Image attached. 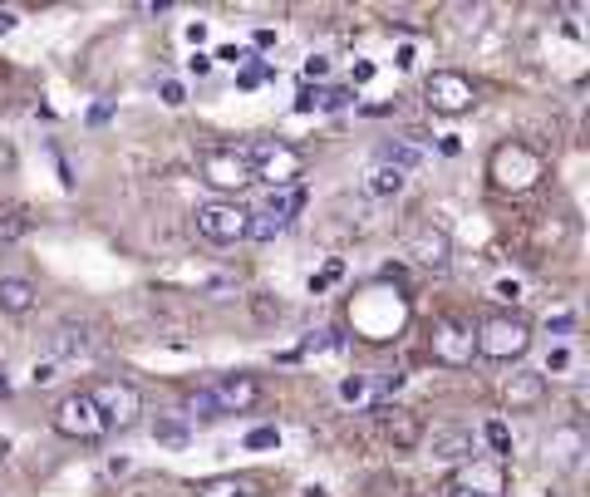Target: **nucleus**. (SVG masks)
<instances>
[{"label": "nucleus", "mask_w": 590, "mask_h": 497, "mask_svg": "<svg viewBox=\"0 0 590 497\" xmlns=\"http://www.w3.org/2000/svg\"><path fill=\"white\" fill-rule=\"evenodd\" d=\"M40 301V291L25 276H0V311L5 315H30Z\"/></svg>", "instance_id": "nucleus-17"}, {"label": "nucleus", "mask_w": 590, "mask_h": 497, "mask_svg": "<svg viewBox=\"0 0 590 497\" xmlns=\"http://www.w3.org/2000/svg\"><path fill=\"white\" fill-rule=\"evenodd\" d=\"M276 443H281V434H276L271 424H261V429L246 434V448H276Z\"/></svg>", "instance_id": "nucleus-29"}, {"label": "nucleus", "mask_w": 590, "mask_h": 497, "mask_svg": "<svg viewBox=\"0 0 590 497\" xmlns=\"http://www.w3.org/2000/svg\"><path fill=\"white\" fill-rule=\"evenodd\" d=\"M340 399H345V404H359V399H369V379H359V374L340 379Z\"/></svg>", "instance_id": "nucleus-26"}, {"label": "nucleus", "mask_w": 590, "mask_h": 497, "mask_svg": "<svg viewBox=\"0 0 590 497\" xmlns=\"http://www.w3.org/2000/svg\"><path fill=\"white\" fill-rule=\"evenodd\" d=\"M502 404L507 409H541L546 404V374L541 370H517L502 379Z\"/></svg>", "instance_id": "nucleus-15"}, {"label": "nucleus", "mask_w": 590, "mask_h": 497, "mask_svg": "<svg viewBox=\"0 0 590 497\" xmlns=\"http://www.w3.org/2000/svg\"><path fill=\"white\" fill-rule=\"evenodd\" d=\"M487 178H492V187L497 192H531V187H541V178H546V158L531 148V143H522V138H507V143H497L492 148V158H487Z\"/></svg>", "instance_id": "nucleus-1"}, {"label": "nucleus", "mask_w": 590, "mask_h": 497, "mask_svg": "<svg viewBox=\"0 0 590 497\" xmlns=\"http://www.w3.org/2000/svg\"><path fill=\"white\" fill-rule=\"evenodd\" d=\"M197 178L212 192H241V187L256 183L246 158H241V148H202L197 153Z\"/></svg>", "instance_id": "nucleus-6"}, {"label": "nucleus", "mask_w": 590, "mask_h": 497, "mask_svg": "<svg viewBox=\"0 0 590 497\" xmlns=\"http://www.w3.org/2000/svg\"><path fill=\"white\" fill-rule=\"evenodd\" d=\"M453 483H458V488H472V493H482V497L507 493V473H502V463H472V468H463Z\"/></svg>", "instance_id": "nucleus-16"}, {"label": "nucleus", "mask_w": 590, "mask_h": 497, "mask_svg": "<svg viewBox=\"0 0 590 497\" xmlns=\"http://www.w3.org/2000/svg\"><path fill=\"white\" fill-rule=\"evenodd\" d=\"M320 94H325V89H310V84H305V89H300V99H295V114H310V109H320Z\"/></svg>", "instance_id": "nucleus-31"}, {"label": "nucleus", "mask_w": 590, "mask_h": 497, "mask_svg": "<svg viewBox=\"0 0 590 497\" xmlns=\"http://www.w3.org/2000/svg\"><path fill=\"white\" fill-rule=\"evenodd\" d=\"M241 158H246V168H251L256 183H271V187H295L300 173H305L300 148H291L286 138H251L241 148Z\"/></svg>", "instance_id": "nucleus-2"}, {"label": "nucleus", "mask_w": 590, "mask_h": 497, "mask_svg": "<svg viewBox=\"0 0 590 497\" xmlns=\"http://www.w3.org/2000/svg\"><path fill=\"white\" fill-rule=\"evenodd\" d=\"M374 414L384 419V438H389L399 453H413V448L423 443V419H418L413 409H399V404H379Z\"/></svg>", "instance_id": "nucleus-13"}, {"label": "nucleus", "mask_w": 590, "mask_h": 497, "mask_svg": "<svg viewBox=\"0 0 590 497\" xmlns=\"http://www.w3.org/2000/svg\"><path fill=\"white\" fill-rule=\"evenodd\" d=\"M202 497H246V493H241V483H232V478H217V483L202 488Z\"/></svg>", "instance_id": "nucleus-30"}, {"label": "nucleus", "mask_w": 590, "mask_h": 497, "mask_svg": "<svg viewBox=\"0 0 590 497\" xmlns=\"http://www.w3.org/2000/svg\"><path fill=\"white\" fill-rule=\"evenodd\" d=\"M89 399H94V409L104 414L109 429H133L138 414H143V394H138L128 379H99V384L89 389Z\"/></svg>", "instance_id": "nucleus-7"}, {"label": "nucleus", "mask_w": 590, "mask_h": 497, "mask_svg": "<svg viewBox=\"0 0 590 497\" xmlns=\"http://www.w3.org/2000/svg\"><path fill=\"white\" fill-rule=\"evenodd\" d=\"M0 394H10V379H5V370H0Z\"/></svg>", "instance_id": "nucleus-45"}, {"label": "nucleus", "mask_w": 590, "mask_h": 497, "mask_svg": "<svg viewBox=\"0 0 590 497\" xmlns=\"http://www.w3.org/2000/svg\"><path fill=\"white\" fill-rule=\"evenodd\" d=\"M15 25H20V15H15V10H0V35H10Z\"/></svg>", "instance_id": "nucleus-41"}, {"label": "nucleus", "mask_w": 590, "mask_h": 497, "mask_svg": "<svg viewBox=\"0 0 590 497\" xmlns=\"http://www.w3.org/2000/svg\"><path fill=\"white\" fill-rule=\"evenodd\" d=\"M497 296H502V301H517L522 286H517V281H497Z\"/></svg>", "instance_id": "nucleus-38"}, {"label": "nucleus", "mask_w": 590, "mask_h": 497, "mask_svg": "<svg viewBox=\"0 0 590 497\" xmlns=\"http://www.w3.org/2000/svg\"><path fill=\"white\" fill-rule=\"evenodd\" d=\"M153 438H158V443H168V448H182V443L192 438V429H187L182 419H158V424H153Z\"/></svg>", "instance_id": "nucleus-25"}, {"label": "nucleus", "mask_w": 590, "mask_h": 497, "mask_svg": "<svg viewBox=\"0 0 590 497\" xmlns=\"http://www.w3.org/2000/svg\"><path fill=\"white\" fill-rule=\"evenodd\" d=\"M379 163H389V168H399V173L409 178L413 168L423 163V148H413V143H384V148H379Z\"/></svg>", "instance_id": "nucleus-21"}, {"label": "nucleus", "mask_w": 590, "mask_h": 497, "mask_svg": "<svg viewBox=\"0 0 590 497\" xmlns=\"http://www.w3.org/2000/svg\"><path fill=\"white\" fill-rule=\"evenodd\" d=\"M300 207H305V187H300V183H295V187H271V197L261 202V212H266L271 222H281V227L291 222Z\"/></svg>", "instance_id": "nucleus-18"}, {"label": "nucleus", "mask_w": 590, "mask_h": 497, "mask_svg": "<svg viewBox=\"0 0 590 497\" xmlns=\"http://www.w3.org/2000/svg\"><path fill=\"white\" fill-rule=\"evenodd\" d=\"M566 365H571V350H566V345H556V350L546 355V370H541V374H551V370L561 374V370H566Z\"/></svg>", "instance_id": "nucleus-32"}, {"label": "nucleus", "mask_w": 590, "mask_h": 497, "mask_svg": "<svg viewBox=\"0 0 590 497\" xmlns=\"http://www.w3.org/2000/svg\"><path fill=\"white\" fill-rule=\"evenodd\" d=\"M300 497H325V488H305V493Z\"/></svg>", "instance_id": "nucleus-44"}, {"label": "nucleus", "mask_w": 590, "mask_h": 497, "mask_svg": "<svg viewBox=\"0 0 590 497\" xmlns=\"http://www.w3.org/2000/svg\"><path fill=\"white\" fill-rule=\"evenodd\" d=\"M409 256L423 271H448L453 266V237L443 227H418L409 237Z\"/></svg>", "instance_id": "nucleus-12"}, {"label": "nucleus", "mask_w": 590, "mask_h": 497, "mask_svg": "<svg viewBox=\"0 0 590 497\" xmlns=\"http://www.w3.org/2000/svg\"><path fill=\"white\" fill-rule=\"evenodd\" d=\"M261 394H266V389H261L256 374H227V379L212 384V399H217L222 414H246V409H256Z\"/></svg>", "instance_id": "nucleus-11"}, {"label": "nucleus", "mask_w": 590, "mask_h": 497, "mask_svg": "<svg viewBox=\"0 0 590 497\" xmlns=\"http://www.w3.org/2000/svg\"><path fill=\"white\" fill-rule=\"evenodd\" d=\"M448 497H482V493H472V488H458V483H453V488H448Z\"/></svg>", "instance_id": "nucleus-43"}, {"label": "nucleus", "mask_w": 590, "mask_h": 497, "mask_svg": "<svg viewBox=\"0 0 590 497\" xmlns=\"http://www.w3.org/2000/svg\"><path fill=\"white\" fill-rule=\"evenodd\" d=\"M94 350H99V340H94V325H84V320H59L55 335H50V355L55 360H84Z\"/></svg>", "instance_id": "nucleus-14"}, {"label": "nucleus", "mask_w": 590, "mask_h": 497, "mask_svg": "<svg viewBox=\"0 0 590 497\" xmlns=\"http://www.w3.org/2000/svg\"><path fill=\"white\" fill-rule=\"evenodd\" d=\"M30 232V217L20 207H0V242H20Z\"/></svg>", "instance_id": "nucleus-23"}, {"label": "nucleus", "mask_w": 590, "mask_h": 497, "mask_svg": "<svg viewBox=\"0 0 590 497\" xmlns=\"http://www.w3.org/2000/svg\"><path fill=\"white\" fill-rule=\"evenodd\" d=\"M217 60H227V64H246L251 55H246V50H236V45H222V50H217Z\"/></svg>", "instance_id": "nucleus-35"}, {"label": "nucleus", "mask_w": 590, "mask_h": 497, "mask_svg": "<svg viewBox=\"0 0 590 497\" xmlns=\"http://www.w3.org/2000/svg\"><path fill=\"white\" fill-rule=\"evenodd\" d=\"M50 424H55V434L74 438V443H99V438L109 434V424H104V414L94 409L89 389L64 394V399L55 404V414H50Z\"/></svg>", "instance_id": "nucleus-5"}, {"label": "nucleus", "mask_w": 590, "mask_h": 497, "mask_svg": "<svg viewBox=\"0 0 590 497\" xmlns=\"http://www.w3.org/2000/svg\"><path fill=\"white\" fill-rule=\"evenodd\" d=\"M433 453H438V458H448V463L472 458V434H468V429H438V434H433Z\"/></svg>", "instance_id": "nucleus-19"}, {"label": "nucleus", "mask_w": 590, "mask_h": 497, "mask_svg": "<svg viewBox=\"0 0 590 497\" xmlns=\"http://www.w3.org/2000/svg\"><path fill=\"white\" fill-rule=\"evenodd\" d=\"M35 384H50L55 379V360H45V365H35V374H30Z\"/></svg>", "instance_id": "nucleus-37"}, {"label": "nucleus", "mask_w": 590, "mask_h": 497, "mask_svg": "<svg viewBox=\"0 0 590 497\" xmlns=\"http://www.w3.org/2000/svg\"><path fill=\"white\" fill-rule=\"evenodd\" d=\"M246 207L241 202H202L197 212H192V222H197V237H207V242H217V247H232V242H246Z\"/></svg>", "instance_id": "nucleus-8"}, {"label": "nucleus", "mask_w": 590, "mask_h": 497, "mask_svg": "<svg viewBox=\"0 0 590 497\" xmlns=\"http://www.w3.org/2000/svg\"><path fill=\"white\" fill-rule=\"evenodd\" d=\"M158 94H163V104H168V109H182V104H187V89H182L177 79H163V84H158Z\"/></svg>", "instance_id": "nucleus-28"}, {"label": "nucleus", "mask_w": 590, "mask_h": 497, "mask_svg": "<svg viewBox=\"0 0 590 497\" xmlns=\"http://www.w3.org/2000/svg\"><path fill=\"white\" fill-rule=\"evenodd\" d=\"M187 69H192V74H207V69H212V60H207V55H192V60H187Z\"/></svg>", "instance_id": "nucleus-42"}, {"label": "nucleus", "mask_w": 590, "mask_h": 497, "mask_svg": "<svg viewBox=\"0 0 590 497\" xmlns=\"http://www.w3.org/2000/svg\"><path fill=\"white\" fill-rule=\"evenodd\" d=\"M325 74H330V60H325V55H310V60H305V79H325Z\"/></svg>", "instance_id": "nucleus-33"}, {"label": "nucleus", "mask_w": 590, "mask_h": 497, "mask_svg": "<svg viewBox=\"0 0 590 497\" xmlns=\"http://www.w3.org/2000/svg\"><path fill=\"white\" fill-rule=\"evenodd\" d=\"M428 350H433V360L438 365H448V370H463L472 365V355H477V335H472V325L463 320H438L433 325V340H428Z\"/></svg>", "instance_id": "nucleus-9"}, {"label": "nucleus", "mask_w": 590, "mask_h": 497, "mask_svg": "<svg viewBox=\"0 0 590 497\" xmlns=\"http://www.w3.org/2000/svg\"><path fill=\"white\" fill-rule=\"evenodd\" d=\"M576 325V315H556V320H546V330H556V335H566Z\"/></svg>", "instance_id": "nucleus-39"}, {"label": "nucleus", "mask_w": 590, "mask_h": 497, "mask_svg": "<svg viewBox=\"0 0 590 497\" xmlns=\"http://www.w3.org/2000/svg\"><path fill=\"white\" fill-rule=\"evenodd\" d=\"M404 183H409V178H404L399 168H389V163H374V168H369V178H364V187H369L374 197H399V192H404Z\"/></svg>", "instance_id": "nucleus-20"}, {"label": "nucleus", "mask_w": 590, "mask_h": 497, "mask_svg": "<svg viewBox=\"0 0 590 497\" xmlns=\"http://www.w3.org/2000/svg\"><path fill=\"white\" fill-rule=\"evenodd\" d=\"M423 104L443 119H458V114H472L477 104V84H472L463 69H433L423 79Z\"/></svg>", "instance_id": "nucleus-4"}, {"label": "nucleus", "mask_w": 590, "mask_h": 497, "mask_svg": "<svg viewBox=\"0 0 590 497\" xmlns=\"http://www.w3.org/2000/svg\"><path fill=\"white\" fill-rule=\"evenodd\" d=\"M187 419H197V424H212V419H222V409H217L212 389H197V394L187 399Z\"/></svg>", "instance_id": "nucleus-22"}, {"label": "nucleus", "mask_w": 590, "mask_h": 497, "mask_svg": "<svg viewBox=\"0 0 590 497\" xmlns=\"http://www.w3.org/2000/svg\"><path fill=\"white\" fill-rule=\"evenodd\" d=\"M399 384H404V370H389L384 379H379V389H384V394H394Z\"/></svg>", "instance_id": "nucleus-36"}, {"label": "nucleus", "mask_w": 590, "mask_h": 497, "mask_svg": "<svg viewBox=\"0 0 590 497\" xmlns=\"http://www.w3.org/2000/svg\"><path fill=\"white\" fill-rule=\"evenodd\" d=\"M251 40H256V50H271V45H276V30H256Z\"/></svg>", "instance_id": "nucleus-40"}, {"label": "nucleus", "mask_w": 590, "mask_h": 497, "mask_svg": "<svg viewBox=\"0 0 590 497\" xmlns=\"http://www.w3.org/2000/svg\"><path fill=\"white\" fill-rule=\"evenodd\" d=\"M472 335H477V355L492 365H512L531 350V325L517 315H487Z\"/></svg>", "instance_id": "nucleus-3"}, {"label": "nucleus", "mask_w": 590, "mask_h": 497, "mask_svg": "<svg viewBox=\"0 0 590 497\" xmlns=\"http://www.w3.org/2000/svg\"><path fill=\"white\" fill-rule=\"evenodd\" d=\"M350 104H354L350 84H345V89H325V94H320V109H350Z\"/></svg>", "instance_id": "nucleus-27"}, {"label": "nucleus", "mask_w": 590, "mask_h": 497, "mask_svg": "<svg viewBox=\"0 0 590 497\" xmlns=\"http://www.w3.org/2000/svg\"><path fill=\"white\" fill-rule=\"evenodd\" d=\"M482 438H487V448H492L497 458H512V429H507L502 419H487V424H482Z\"/></svg>", "instance_id": "nucleus-24"}, {"label": "nucleus", "mask_w": 590, "mask_h": 497, "mask_svg": "<svg viewBox=\"0 0 590 497\" xmlns=\"http://www.w3.org/2000/svg\"><path fill=\"white\" fill-rule=\"evenodd\" d=\"M546 463H556L561 473H576L581 468V458L590 453V438H586V429L581 424H556L551 434H546Z\"/></svg>", "instance_id": "nucleus-10"}, {"label": "nucleus", "mask_w": 590, "mask_h": 497, "mask_svg": "<svg viewBox=\"0 0 590 497\" xmlns=\"http://www.w3.org/2000/svg\"><path fill=\"white\" fill-rule=\"evenodd\" d=\"M369 79H374V64L359 60V64H354V74H350V89H354V84H369Z\"/></svg>", "instance_id": "nucleus-34"}]
</instances>
